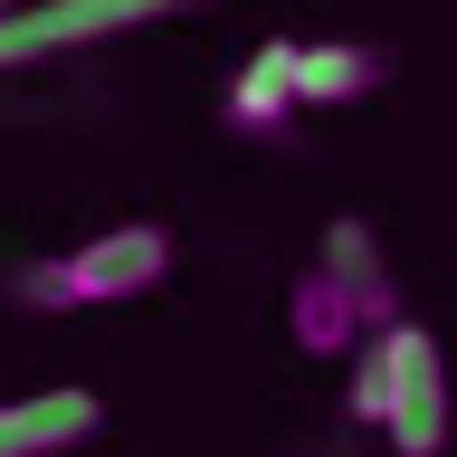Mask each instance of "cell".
I'll return each mask as SVG.
<instances>
[{"label":"cell","instance_id":"cell-1","mask_svg":"<svg viewBox=\"0 0 457 457\" xmlns=\"http://www.w3.org/2000/svg\"><path fill=\"white\" fill-rule=\"evenodd\" d=\"M162 267H171V228L124 220V228H96V238H77L67 257H38V267H20V277H10V305H29V314L134 305L143 286H162Z\"/></svg>","mask_w":457,"mask_h":457},{"label":"cell","instance_id":"cell-2","mask_svg":"<svg viewBox=\"0 0 457 457\" xmlns=\"http://www.w3.org/2000/svg\"><path fill=\"white\" fill-rule=\"evenodd\" d=\"M371 353L391 371V448L400 457H438L448 448V353H438L420 324L371 334Z\"/></svg>","mask_w":457,"mask_h":457},{"label":"cell","instance_id":"cell-3","mask_svg":"<svg viewBox=\"0 0 457 457\" xmlns=\"http://www.w3.org/2000/svg\"><path fill=\"white\" fill-rule=\"evenodd\" d=\"M162 10H191V0H29L0 20V67H29V57L86 48V38H114V29H143Z\"/></svg>","mask_w":457,"mask_h":457},{"label":"cell","instance_id":"cell-4","mask_svg":"<svg viewBox=\"0 0 457 457\" xmlns=\"http://www.w3.org/2000/svg\"><path fill=\"white\" fill-rule=\"evenodd\" d=\"M105 428V400L57 381V391H29V400H0V457H67Z\"/></svg>","mask_w":457,"mask_h":457},{"label":"cell","instance_id":"cell-5","mask_svg":"<svg viewBox=\"0 0 457 457\" xmlns=\"http://www.w3.org/2000/svg\"><path fill=\"white\" fill-rule=\"evenodd\" d=\"M286 114H295V38H267L228 77V134H277Z\"/></svg>","mask_w":457,"mask_h":457},{"label":"cell","instance_id":"cell-6","mask_svg":"<svg viewBox=\"0 0 457 457\" xmlns=\"http://www.w3.org/2000/svg\"><path fill=\"white\" fill-rule=\"evenodd\" d=\"M286 334H295V353L334 362V353H353V343L371 334V324H362V305H353V295L314 267V277H295V295H286Z\"/></svg>","mask_w":457,"mask_h":457},{"label":"cell","instance_id":"cell-7","mask_svg":"<svg viewBox=\"0 0 457 457\" xmlns=\"http://www.w3.org/2000/svg\"><path fill=\"white\" fill-rule=\"evenodd\" d=\"M324 277L362 305L371 334H391V324H400V314H391V267H381V248H371L362 220H334V228H324Z\"/></svg>","mask_w":457,"mask_h":457},{"label":"cell","instance_id":"cell-8","mask_svg":"<svg viewBox=\"0 0 457 457\" xmlns=\"http://www.w3.org/2000/svg\"><path fill=\"white\" fill-rule=\"evenodd\" d=\"M371 86H381V48H353V38L295 48V105H362Z\"/></svg>","mask_w":457,"mask_h":457},{"label":"cell","instance_id":"cell-9","mask_svg":"<svg viewBox=\"0 0 457 457\" xmlns=\"http://www.w3.org/2000/svg\"><path fill=\"white\" fill-rule=\"evenodd\" d=\"M353 420H371V428H391V371H381V353H371V362L353 371Z\"/></svg>","mask_w":457,"mask_h":457},{"label":"cell","instance_id":"cell-10","mask_svg":"<svg viewBox=\"0 0 457 457\" xmlns=\"http://www.w3.org/2000/svg\"><path fill=\"white\" fill-rule=\"evenodd\" d=\"M10 10H29V0H0V20H10Z\"/></svg>","mask_w":457,"mask_h":457}]
</instances>
